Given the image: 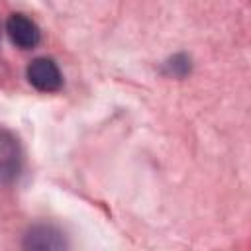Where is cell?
I'll return each instance as SVG.
<instances>
[{
	"label": "cell",
	"mask_w": 251,
	"mask_h": 251,
	"mask_svg": "<svg viewBox=\"0 0 251 251\" xmlns=\"http://www.w3.org/2000/svg\"><path fill=\"white\" fill-rule=\"evenodd\" d=\"M27 80L31 86H35L41 92H55L63 84L61 71L53 59L39 57L33 59L27 67Z\"/></svg>",
	"instance_id": "1"
},
{
	"label": "cell",
	"mask_w": 251,
	"mask_h": 251,
	"mask_svg": "<svg viewBox=\"0 0 251 251\" xmlns=\"http://www.w3.org/2000/svg\"><path fill=\"white\" fill-rule=\"evenodd\" d=\"M6 33L10 41L20 49H31L39 43L41 31L33 20L24 14H12L6 22Z\"/></svg>",
	"instance_id": "2"
},
{
	"label": "cell",
	"mask_w": 251,
	"mask_h": 251,
	"mask_svg": "<svg viewBox=\"0 0 251 251\" xmlns=\"http://www.w3.org/2000/svg\"><path fill=\"white\" fill-rule=\"evenodd\" d=\"M20 171V149L16 139L0 131V180H12Z\"/></svg>",
	"instance_id": "3"
},
{
	"label": "cell",
	"mask_w": 251,
	"mask_h": 251,
	"mask_svg": "<svg viewBox=\"0 0 251 251\" xmlns=\"http://www.w3.org/2000/svg\"><path fill=\"white\" fill-rule=\"evenodd\" d=\"M25 247L31 249H61L65 247V239L61 231H57L53 226H35L25 235Z\"/></svg>",
	"instance_id": "4"
},
{
	"label": "cell",
	"mask_w": 251,
	"mask_h": 251,
	"mask_svg": "<svg viewBox=\"0 0 251 251\" xmlns=\"http://www.w3.org/2000/svg\"><path fill=\"white\" fill-rule=\"evenodd\" d=\"M169 71L176 76H182V75H186V71H190V61L184 55H176L169 61Z\"/></svg>",
	"instance_id": "5"
}]
</instances>
